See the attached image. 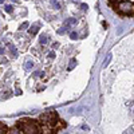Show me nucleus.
<instances>
[{
    "mask_svg": "<svg viewBox=\"0 0 134 134\" xmlns=\"http://www.w3.org/2000/svg\"><path fill=\"white\" fill-rule=\"evenodd\" d=\"M115 8L121 12V14L125 15H130L134 14V4L130 3V1H118L115 4Z\"/></svg>",
    "mask_w": 134,
    "mask_h": 134,
    "instance_id": "f257e3e1",
    "label": "nucleus"
},
{
    "mask_svg": "<svg viewBox=\"0 0 134 134\" xmlns=\"http://www.w3.org/2000/svg\"><path fill=\"white\" fill-rule=\"evenodd\" d=\"M39 24H34V26H31L30 27V30H28V32L31 34V35H35V34H38V31H39Z\"/></svg>",
    "mask_w": 134,
    "mask_h": 134,
    "instance_id": "f03ea898",
    "label": "nucleus"
},
{
    "mask_svg": "<svg viewBox=\"0 0 134 134\" xmlns=\"http://www.w3.org/2000/svg\"><path fill=\"white\" fill-rule=\"evenodd\" d=\"M76 19H74V18H70V19H66V20H64V24H66V26H74V24H76Z\"/></svg>",
    "mask_w": 134,
    "mask_h": 134,
    "instance_id": "7ed1b4c3",
    "label": "nucleus"
},
{
    "mask_svg": "<svg viewBox=\"0 0 134 134\" xmlns=\"http://www.w3.org/2000/svg\"><path fill=\"white\" fill-rule=\"evenodd\" d=\"M8 134H22V133H20V130H19L16 126H14V127H11L8 130Z\"/></svg>",
    "mask_w": 134,
    "mask_h": 134,
    "instance_id": "20e7f679",
    "label": "nucleus"
},
{
    "mask_svg": "<svg viewBox=\"0 0 134 134\" xmlns=\"http://www.w3.org/2000/svg\"><path fill=\"white\" fill-rule=\"evenodd\" d=\"M75 66H76V60H75V59H71V60H70V64H68V67H67V70L71 71Z\"/></svg>",
    "mask_w": 134,
    "mask_h": 134,
    "instance_id": "39448f33",
    "label": "nucleus"
},
{
    "mask_svg": "<svg viewBox=\"0 0 134 134\" xmlns=\"http://www.w3.org/2000/svg\"><path fill=\"white\" fill-rule=\"evenodd\" d=\"M39 40H40V44H47V43H48V38H47L46 35H42Z\"/></svg>",
    "mask_w": 134,
    "mask_h": 134,
    "instance_id": "423d86ee",
    "label": "nucleus"
},
{
    "mask_svg": "<svg viewBox=\"0 0 134 134\" xmlns=\"http://www.w3.org/2000/svg\"><path fill=\"white\" fill-rule=\"evenodd\" d=\"M32 66H34V63H32V62H27V63L24 64V68H26V70H31Z\"/></svg>",
    "mask_w": 134,
    "mask_h": 134,
    "instance_id": "0eeeda50",
    "label": "nucleus"
},
{
    "mask_svg": "<svg viewBox=\"0 0 134 134\" xmlns=\"http://www.w3.org/2000/svg\"><path fill=\"white\" fill-rule=\"evenodd\" d=\"M110 59H111V55H110V54H107V55H106V59H105V63H103V67L107 66L109 62H110Z\"/></svg>",
    "mask_w": 134,
    "mask_h": 134,
    "instance_id": "6e6552de",
    "label": "nucleus"
},
{
    "mask_svg": "<svg viewBox=\"0 0 134 134\" xmlns=\"http://www.w3.org/2000/svg\"><path fill=\"white\" fill-rule=\"evenodd\" d=\"M4 9H6V12H8V14H9V12H12V9H14V8H12L11 4H7V6H4Z\"/></svg>",
    "mask_w": 134,
    "mask_h": 134,
    "instance_id": "1a4fd4ad",
    "label": "nucleus"
},
{
    "mask_svg": "<svg viewBox=\"0 0 134 134\" xmlns=\"http://www.w3.org/2000/svg\"><path fill=\"white\" fill-rule=\"evenodd\" d=\"M58 34H59V35H63V34H66V28H64V27L59 28V30H58Z\"/></svg>",
    "mask_w": 134,
    "mask_h": 134,
    "instance_id": "9d476101",
    "label": "nucleus"
},
{
    "mask_svg": "<svg viewBox=\"0 0 134 134\" xmlns=\"http://www.w3.org/2000/svg\"><path fill=\"white\" fill-rule=\"evenodd\" d=\"M70 38H71V39H76V38H78V34H76L75 31H73V32L70 34Z\"/></svg>",
    "mask_w": 134,
    "mask_h": 134,
    "instance_id": "9b49d317",
    "label": "nucleus"
},
{
    "mask_svg": "<svg viewBox=\"0 0 134 134\" xmlns=\"http://www.w3.org/2000/svg\"><path fill=\"white\" fill-rule=\"evenodd\" d=\"M27 27H28V23H27V22H24V23L20 26V30H26Z\"/></svg>",
    "mask_w": 134,
    "mask_h": 134,
    "instance_id": "f8f14e48",
    "label": "nucleus"
},
{
    "mask_svg": "<svg viewBox=\"0 0 134 134\" xmlns=\"http://www.w3.org/2000/svg\"><path fill=\"white\" fill-rule=\"evenodd\" d=\"M52 4H54V6H55V8H56V9H59V8H60V6H59V3H56L55 0H52Z\"/></svg>",
    "mask_w": 134,
    "mask_h": 134,
    "instance_id": "ddd939ff",
    "label": "nucleus"
},
{
    "mask_svg": "<svg viewBox=\"0 0 134 134\" xmlns=\"http://www.w3.org/2000/svg\"><path fill=\"white\" fill-rule=\"evenodd\" d=\"M81 8L83 9V11H86V9H87L89 7H87V4H81Z\"/></svg>",
    "mask_w": 134,
    "mask_h": 134,
    "instance_id": "4468645a",
    "label": "nucleus"
},
{
    "mask_svg": "<svg viewBox=\"0 0 134 134\" xmlns=\"http://www.w3.org/2000/svg\"><path fill=\"white\" fill-rule=\"evenodd\" d=\"M109 3H110L111 6H114V7H115V4H117V0H109Z\"/></svg>",
    "mask_w": 134,
    "mask_h": 134,
    "instance_id": "2eb2a0df",
    "label": "nucleus"
},
{
    "mask_svg": "<svg viewBox=\"0 0 134 134\" xmlns=\"http://www.w3.org/2000/svg\"><path fill=\"white\" fill-rule=\"evenodd\" d=\"M48 56H50V58H54V56H55V52H54V51H51V52L48 54Z\"/></svg>",
    "mask_w": 134,
    "mask_h": 134,
    "instance_id": "dca6fc26",
    "label": "nucleus"
},
{
    "mask_svg": "<svg viewBox=\"0 0 134 134\" xmlns=\"http://www.w3.org/2000/svg\"><path fill=\"white\" fill-rule=\"evenodd\" d=\"M52 47H54V48H58V47H59V43H54Z\"/></svg>",
    "mask_w": 134,
    "mask_h": 134,
    "instance_id": "f3484780",
    "label": "nucleus"
},
{
    "mask_svg": "<svg viewBox=\"0 0 134 134\" xmlns=\"http://www.w3.org/2000/svg\"><path fill=\"white\" fill-rule=\"evenodd\" d=\"M3 52H4V48H1V47H0V55H1Z\"/></svg>",
    "mask_w": 134,
    "mask_h": 134,
    "instance_id": "a211bd4d",
    "label": "nucleus"
},
{
    "mask_svg": "<svg viewBox=\"0 0 134 134\" xmlns=\"http://www.w3.org/2000/svg\"><path fill=\"white\" fill-rule=\"evenodd\" d=\"M14 3H20V0H12Z\"/></svg>",
    "mask_w": 134,
    "mask_h": 134,
    "instance_id": "6ab92c4d",
    "label": "nucleus"
},
{
    "mask_svg": "<svg viewBox=\"0 0 134 134\" xmlns=\"http://www.w3.org/2000/svg\"><path fill=\"white\" fill-rule=\"evenodd\" d=\"M3 1H4V0H0V4H1V3H3Z\"/></svg>",
    "mask_w": 134,
    "mask_h": 134,
    "instance_id": "aec40b11",
    "label": "nucleus"
},
{
    "mask_svg": "<svg viewBox=\"0 0 134 134\" xmlns=\"http://www.w3.org/2000/svg\"><path fill=\"white\" fill-rule=\"evenodd\" d=\"M67 134H68V133H67Z\"/></svg>",
    "mask_w": 134,
    "mask_h": 134,
    "instance_id": "412c9836",
    "label": "nucleus"
}]
</instances>
